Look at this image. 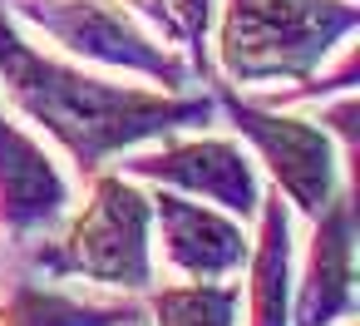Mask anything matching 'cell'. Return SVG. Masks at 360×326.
Segmentation results:
<instances>
[{
    "mask_svg": "<svg viewBox=\"0 0 360 326\" xmlns=\"http://www.w3.org/2000/svg\"><path fill=\"white\" fill-rule=\"evenodd\" d=\"M355 321V188L311 218L301 277H291V326H345Z\"/></svg>",
    "mask_w": 360,
    "mask_h": 326,
    "instance_id": "9c48e42d",
    "label": "cell"
},
{
    "mask_svg": "<svg viewBox=\"0 0 360 326\" xmlns=\"http://www.w3.org/2000/svg\"><path fill=\"white\" fill-rule=\"evenodd\" d=\"M143 301L124 291H99L84 282L40 277L11 247H0V326H134Z\"/></svg>",
    "mask_w": 360,
    "mask_h": 326,
    "instance_id": "30bf717a",
    "label": "cell"
},
{
    "mask_svg": "<svg viewBox=\"0 0 360 326\" xmlns=\"http://www.w3.org/2000/svg\"><path fill=\"white\" fill-rule=\"evenodd\" d=\"M148 198H153V267H163L178 282L242 277L252 252L242 218L158 183H148Z\"/></svg>",
    "mask_w": 360,
    "mask_h": 326,
    "instance_id": "ba28073f",
    "label": "cell"
},
{
    "mask_svg": "<svg viewBox=\"0 0 360 326\" xmlns=\"http://www.w3.org/2000/svg\"><path fill=\"white\" fill-rule=\"evenodd\" d=\"M134 326H143V321H134Z\"/></svg>",
    "mask_w": 360,
    "mask_h": 326,
    "instance_id": "5bb4252c",
    "label": "cell"
},
{
    "mask_svg": "<svg viewBox=\"0 0 360 326\" xmlns=\"http://www.w3.org/2000/svg\"><path fill=\"white\" fill-rule=\"evenodd\" d=\"M6 247V242H0ZM25 267L60 282H89L99 291L143 296L153 267V198L129 173H89V193L70 203L60 227L30 247H11Z\"/></svg>",
    "mask_w": 360,
    "mask_h": 326,
    "instance_id": "3957f363",
    "label": "cell"
},
{
    "mask_svg": "<svg viewBox=\"0 0 360 326\" xmlns=\"http://www.w3.org/2000/svg\"><path fill=\"white\" fill-rule=\"evenodd\" d=\"M25 35H45L50 50L153 89H193L202 75L168 45L129 0H0Z\"/></svg>",
    "mask_w": 360,
    "mask_h": 326,
    "instance_id": "277c9868",
    "label": "cell"
},
{
    "mask_svg": "<svg viewBox=\"0 0 360 326\" xmlns=\"http://www.w3.org/2000/svg\"><path fill=\"white\" fill-rule=\"evenodd\" d=\"M75 203V178L60 168L55 149L6 109L0 99V242L30 247L60 227Z\"/></svg>",
    "mask_w": 360,
    "mask_h": 326,
    "instance_id": "52a82bcc",
    "label": "cell"
},
{
    "mask_svg": "<svg viewBox=\"0 0 360 326\" xmlns=\"http://www.w3.org/2000/svg\"><path fill=\"white\" fill-rule=\"evenodd\" d=\"M212 104L301 222H311L335 198V188L350 183V163L340 158L335 139L321 129L316 114H301L296 104H266L227 84H212Z\"/></svg>",
    "mask_w": 360,
    "mask_h": 326,
    "instance_id": "5b68a950",
    "label": "cell"
},
{
    "mask_svg": "<svg viewBox=\"0 0 360 326\" xmlns=\"http://www.w3.org/2000/svg\"><path fill=\"white\" fill-rule=\"evenodd\" d=\"M217 11V84L266 104H291L360 30L355 0H222Z\"/></svg>",
    "mask_w": 360,
    "mask_h": 326,
    "instance_id": "7a4b0ae2",
    "label": "cell"
},
{
    "mask_svg": "<svg viewBox=\"0 0 360 326\" xmlns=\"http://www.w3.org/2000/svg\"><path fill=\"white\" fill-rule=\"evenodd\" d=\"M119 173L139 183H158L173 193H188L198 203H212L232 218H252L262 203V173L237 134H212L202 129H173L163 139H148L139 149L119 153Z\"/></svg>",
    "mask_w": 360,
    "mask_h": 326,
    "instance_id": "8992f818",
    "label": "cell"
},
{
    "mask_svg": "<svg viewBox=\"0 0 360 326\" xmlns=\"http://www.w3.org/2000/svg\"><path fill=\"white\" fill-rule=\"evenodd\" d=\"M257 237H252V252H247V326H291V267H296V242H291V227H296V213L281 203L276 188H262V203H257Z\"/></svg>",
    "mask_w": 360,
    "mask_h": 326,
    "instance_id": "8fae6325",
    "label": "cell"
},
{
    "mask_svg": "<svg viewBox=\"0 0 360 326\" xmlns=\"http://www.w3.org/2000/svg\"><path fill=\"white\" fill-rule=\"evenodd\" d=\"M143 326H237L242 321V277L227 282H168L148 287Z\"/></svg>",
    "mask_w": 360,
    "mask_h": 326,
    "instance_id": "7c38bea8",
    "label": "cell"
},
{
    "mask_svg": "<svg viewBox=\"0 0 360 326\" xmlns=\"http://www.w3.org/2000/svg\"><path fill=\"white\" fill-rule=\"evenodd\" d=\"M129 6L168 40L178 45L198 75H207V30L217 15V0H129Z\"/></svg>",
    "mask_w": 360,
    "mask_h": 326,
    "instance_id": "4fadbf2b",
    "label": "cell"
},
{
    "mask_svg": "<svg viewBox=\"0 0 360 326\" xmlns=\"http://www.w3.org/2000/svg\"><path fill=\"white\" fill-rule=\"evenodd\" d=\"M0 99L50 149H60L79 178L109 168L124 149L163 139L173 129H202L217 119L212 89H153L89 70L60 50H40L0 6Z\"/></svg>",
    "mask_w": 360,
    "mask_h": 326,
    "instance_id": "6da1fadb",
    "label": "cell"
}]
</instances>
